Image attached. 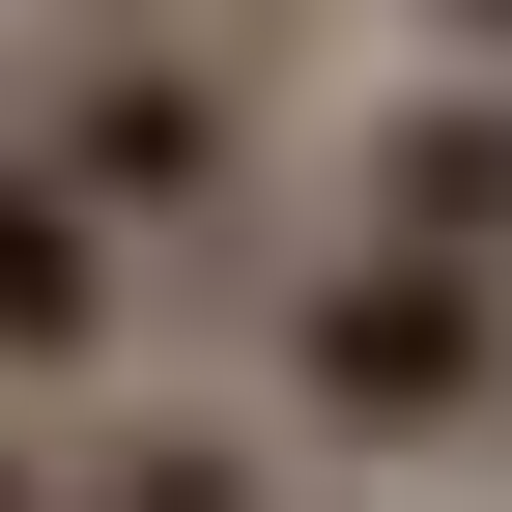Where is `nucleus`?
<instances>
[{
	"label": "nucleus",
	"instance_id": "obj_1",
	"mask_svg": "<svg viewBox=\"0 0 512 512\" xmlns=\"http://www.w3.org/2000/svg\"><path fill=\"white\" fill-rule=\"evenodd\" d=\"M484 399H512V285H484V256L370 228V256L285 285V427H313V456H456Z\"/></svg>",
	"mask_w": 512,
	"mask_h": 512
},
{
	"label": "nucleus",
	"instance_id": "obj_2",
	"mask_svg": "<svg viewBox=\"0 0 512 512\" xmlns=\"http://www.w3.org/2000/svg\"><path fill=\"white\" fill-rule=\"evenodd\" d=\"M143 256H171V228H114L57 114H0V399H57V427H86L114 370H143Z\"/></svg>",
	"mask_w": 512,
	"mask_h": 512
},
{
	"label": "nucleus",
	"instance_id": "obj_3",
	"mask_svg": "<svg viewBox=\"0 0 512 512\" xmlns=\"http://www.w3.org/2000/svg\"><path fill=\"white\" fill-rule=\"evenodd\" d=\"M29 114L86 143V200H114V228H228V200H256V86H228V57H171V29H86Z\"/></svg>",
	"mask_w": 512,
	"mask_h": 512
},
{
	"label": "nucleus",
	"instance_id": "obj_4",
	"mask_svg": "<svg viewBox=\"0 0 512 512\" xmlns=\"http://www.w3.org/2000/svg\"><path fill=\"white\" fill-rule=\"evenodd\" d=\"M370 228H427V256H484V285H512V57H456V86L370 114Z\"/></svg>",
	"mask_w": 512,
	"mask_h": 512
},
{
	"label": "nucleus",
	"instance_id": "obj_5",
	"mask_svg": "<svg viewBox=\"0 0 512 512\" xmlns=\"http://www.w3.org/2000/svg\"><path fill=\"white\" fill-rule=\"evenodd\" d=\"M57 512H256V456H200V427H57Z\"/></svg>",
	"mask_w": 512,
	"mask_h": 512
},
{
	"label": "nucleus",
	"instance_id": "obj_6",
	"mask_svg": "<svg viewBox=\"0 0 512 512\" xmlns=\"http://www.w3.org/2000/svg\"><path fill=\"white\" fill-rule=\"evenodd\" d=\"M0 512H57V399H29V427H0Z\"/></svg>",
	"mask_w": 512,
	"mask_h": 512
},
{
	"label": "nucleus",
	"instance_id": "obj_7",
	"mask_svg": "<svg viewBox=\"0 0 512 512\" xmlns=\"http://www.w3.org/2000/svg\"><path fill=\"white\" fill-rule=\"evenodd\" d=\"M427 29H456V57H512V0H427Z\"/></svg>",
	"mask_w": 512,
	"mask_h": 512
}]
</instances>
